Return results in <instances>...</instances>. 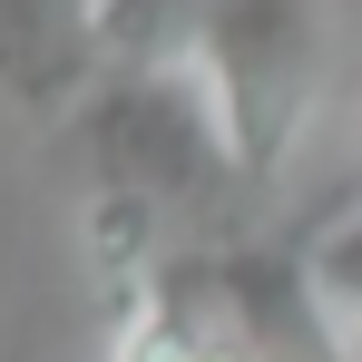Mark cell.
Returning <instances> with one entry per match:
<instances>
[{
    "label": "cell",
    "mask_w": 362,
    "mask_h": 362,
    "mask_svg": "<svg viewBox=\"0 0 362 362\" xmlns=\"http://www.w3.org/2000/svg\"><path fill=\"white\" fill-rule=\"evenodd\" d=\"M206 0H108V59L127 69H157V59H186Z\"/></svg>",
    "instance_id": "5"
},
{
    "label": "cell",
    "mask_w": 362,
    "mask_h": 362,
    "mask_svg": "<svg viewBox=\"0 0 362 362\" xmlns=\"http://www.w3.org/2000/svg\"><path fill=\"white\" fill-rule=\"evenodd\" d=\"M323 0H206L186 69L206 78L245 186H274L323 98Z\"/></svg>",
    "instance_id": "2"
},
{
    "label": "cell",
    "mask_w": 362,
    "mask_h": 362,
    "mask_svg": "<svg viewBox=\"0 0 362 362\" xmlns=\"http://www.w3.org/2000/svg\"><path fill=\"white\" fill-rule=\"evenodd\" d=\"M78 167H88V196L137 206L177 245H216V226L235 216V196H255L235 147H226V118H216L206 78L186 59L98 78L88 108H78Z\"/></svg>",
    "instance_id": "1"
},
{
    "label": "cell",
    "mask_w": 362,
    "mask_h": 362,
    "mask_svg": "<svg viewBox=\"0 0 362 362\" xmlns=\"http://www.w3.org/2000/svg\"><path fill=\"white\" fill-rule=\"evenodd\" d=\"M98 69H108L98 0H0V98L59 118V108H88Z\"/></svg>",
    "instance_id": "3"
},
{
    "label": "cell",
    "mask_w": 362,
    "mask_h": 362,
    "mask_svg": "<svg viewBox=\"0 0 362 362\" xmlns=\"http://www.w3.org/2000/svg\"><path fill=\"white\" fill-rule=\"evenodd\" d=\"M303 313L323 362H362V206L303 245Z\"/></svg>",
    "instance_id": "4"
}]
</instances>
